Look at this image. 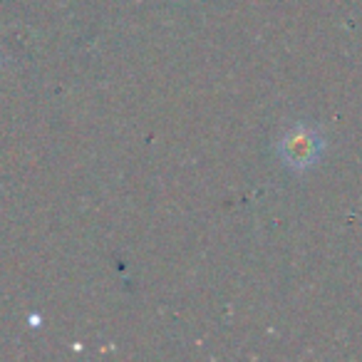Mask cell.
<instances>
[{
    "instance_id": "6da1fadb",
    "label": "cell",
    "mask_w": 362,
    "mask_h": 362,
    "mask_svg": "<svg viewBox=\"0 0 362 362\" xmlns=\"http://www.w3.org/2000/svg\"><path fill=\"white\" fill-rule=\"evenodd\" d=\"M317 151H320V141L313 134L310 129H293L286 139L281 141V154L283 159L288 161L296 169H303V166H310L315 161Z\"/></svg>"
}]
</instances>
